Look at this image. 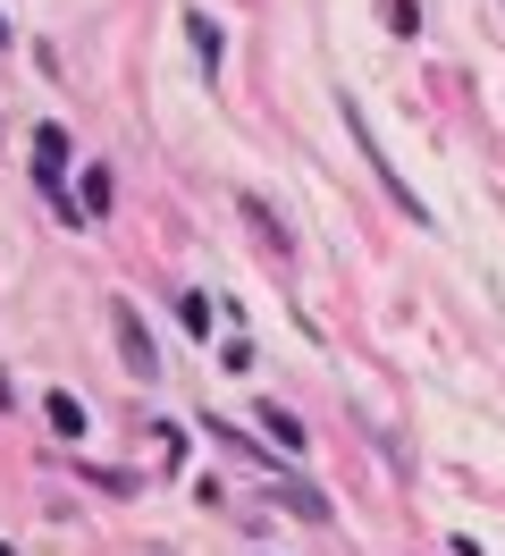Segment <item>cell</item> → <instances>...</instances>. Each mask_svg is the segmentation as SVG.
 I'll return each instance as SVG.
<instances>
[{
	"instance_id": "obj_5",
	"label": "cell",
	"mask_w": 505,
	"mask_h": 556,
	"mask_svg": "<svg viewBox=\"0 0 505 556\" xmlns=\"http://www.w3.org/2000/svg\"><path fill=\"white\" fill-rule=\"evenodd\" d=\"M269 497H278V506H295L303 522H329V497H320V489H303V481H278Z\"/></svg>"
},
{
	"instance_id": "obj_1",
	"label": "cell",
	"mask_w": 505,
	"mask_h": 556,
	"mask_svg": "<svg viewBox=\"0 0 505 556\" xmlns=\"http://www.w3.org/2000/svg\"><path fill=\"white\" fill-rule=\"evenodd\" d=\"M60 177H67V127H34V186L51 203H67V219H76V194H67Z\"/></svg>"
},
{
	"instance_id": "obj_2",
	"label": "cell",
	"mask_w": 505,
	"mask_h": 556,
	"mask_svg": "<svg viewBox=\"0 0 505 556\" xmlns=\"http://www.w3.org/2000/svg\"><path fill=\"white\" fill-rule=\"evenodd\" d=\"M110 329H118V363H127L135 380H152V371H161V354H152V329H143V313H135V304H110Z\"/></svg>"
},
{
	"instance_id": "obj_8",
	"label": "cell",
	"mask_w": 505,
	"mask_h": 556,
	"mask_svg": "<svg viewBox=\"0 0 505 556\" xmlns=\"http://www.w3.org/2000/svg\"><path fill=\"white\" fill-rule=\"evenodd\" d=\"M177 320H186L194 338H211V295H177Z\"/></svg>"
},
{
	"instance_id": "obj_9",
	"label": "cell",
	"mask_w": 505,
	"mask_h": 556,
	"mask_svg": "<svg viewBox=\"0 0 505 556\" xmlns=\"http://www.w3.org/2000/svg\"><path fill=\"white\" fill-rule=\"evenodd\" d=\"M413 26H421V9H413V0H388V35H413Z\"/></svg>"
},
{
	"instance_id": "obj_4",
	"label": "cell",
	"mask_w": 505,
	"mask_h": 556,
	"mask_svg": "<svg viewBox=\"0 0 505 556\" xmlns=\"http://www.w3.org/2000/svg\"><path fill=\"white\" fill-rule=\"evenodd\" d=\"M186 42H194V51H202V68L219 76V60H228V42H219V26H211L202 9H186Z\"/></svg>"
},
{
	"instance_id": "obj_7",
	"label": "cell",
	"mask_w": 505,
	"mask_h": 556,
	"mask_svg": "<svg viewBox=\"0 0 505 556\" xmlns=\"http://www.w3.org/2000/svg\"><path fill=\"white\" fill-rule=\"evenodd\" d=\"M110 211V169H85V186H76V219H101Z\"/></svg>"
},
{
	"instance_id": "obj_6",
	"label": "cell",
	"mask_w": 505,
	"mask_h": 556,
	"mask_svg": "<svg viewBox=\"0 0 505 556\" xmlns=\"http://www.w3.org/2000/svg\"><path fill=\"white\" fill-rule=\"evenodd\" d=\"M262 439H269V447H287V455H295V447H303V421L287 414V405H262Z\"/></svg>"
},
{
	"instance_id": "obj_3",
	"label": "cell",
	"mask_w": 505,
	"mask_h": 556,
	"mask_svg": "<svg viewBox=\"0 0 505 556\" xmlns=\"http://www.w3.org/2000/svg\"><path fill=\"white\" fill-rule=\"evenodd\" d=\"M42 414H51V430H60V439H85V430H93L85 396H67V388H51V396H42Z\"/></svg>"
}]
</instances>
